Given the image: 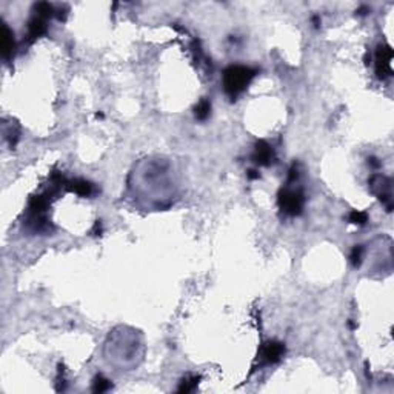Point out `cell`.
I'll use <instances>...</instances> for the list:
<instances>
[{
  "mask_svg": "<svg viewBox=\"0 0 394 394\" xmlns=\"http://www.w3.org/2000/svg\"><path fill=\"white\" fill-rule=\"evenodd\" d=\"M2 48H3V56L5 57H9V54H11L13 49H14L13 33L9 31L6 25H3V28H2Z\"/></svg>",
  "mask_w": 394,
  "mask_h": 394,
  "instance_id": "8",
  "label": "cell"
},
{
  "mask_svg": "<svg viewBox=\"0 0 394 394\" xmlns=\"http://www.w3.org/2000/svg\"><path fill=\"white\" fill-rule=\"evenodd\" d=\"M248 177H250V179H256V177H259V174H256V171H250Z\"/></svg>",
  "mask_w": 394,
  "mask_h": 394,
  "instance_id": "14",
  "label": "cell"
},
{
  "mask_svg": "<svg viewBox=\"0 0 394 394\" xmlns=\"http://www.w3.org/2000/svg\"><path fill=\"white\" fill-rule=\"evenodd\" d=\"M362 253H363V248H362L360 245L354 246V250L351 253V262H353L354 267H359V265H360V262H362Z\"/></svg>",
  "mask_w": 394,
  "mask_h": 394,
  "instance_id": "13",
  "label": "cell"
},
{
  "mask_svg": "<svg viewBox=\"0 0 394 394\" xmlns=\"http://www.w3.org/2000/svg\"><path fill=\"white\" fill-rule=\"evenodd\" d=\"M367 220H368V216L362 211H353L350 214V222L354 225H363V223H367Z\"/></svg>",
  "mask_w": 394,
  "mask_h": 394,
  "instance_id": "10",
  "label": "cell"
},
{
  "mask_svg": "<svg viewBox=\"0 0 394 394\" xmlns=\"http://www.w3.org/2000/svg\"><path fill=\"white\" fill-rule=\"evenodd\" d=\"M46 31V25L42 17H34L28 25V37L29 39H36L39 36H42Z\"/></svg>",
  "mask_w": 394,
  "mask_h": 394,
  "instance_id": "6",
  "label": "cell"
},
{
  "mask_svg": "<svg viewBox=\"0 0 394 394\" xmlns=\"http://www.w3.org/2000/svg\"><path fill=\"white\" fill-rule=\"evenodd\" d=\"M210 111H211V105L208 100H202L199 105L196 106V117L200 120H205L206 117L210 116Z\"/></svg>",
  "mask_w": 394,
  "mask_h": 394,
  "instance_id": "9",
  "label": "cell"
},
{
  "mask_svg": "<svg viewBox=\"0 0 394 394\" xmlns=\"http://www.w3.org/2000/svg\"><path fill=\"white\" fill-rule=\"evenodd\" d=\"M256 76V71L248 66L233 65L226 68L223 73V88L225 93L230 97H237L245 88L251 82V79Z\"/></svg>",
  "mask_w": 394,
  "mask_h": 394,
  "instance_id": "1",
  "label": "cell"
},
{
  "mask_svg": "<svg viewBox=\"0 0 394 394\" xmlns=\"http://www.w3.org/2000/svg\"><path fill=\"white\" fill-rule=\"evenodd\" d=\"M303 203H305V199H303V194L300 191L282 190L279 194V205L287 214H291V216L300 214L302 208H303Z\"/></svg>",
  "mask_w": 394,
  "mask_h": 394,
  "instance_id": "2",
  "label": "cell"
},
{
  "mask_svg": "<svg viewBox=\"0 0 394 394\" xmlns=\"http://www.w3.org/2000/svg\"><path fill=\"white\" fill-rule=\"evenodd\" d=\"M274 159V153H273V148L267 143V142H257L256 145V150H254V162L259 163V165H270Z\"/></svg>",
  "mask_w": 394,
  "mask_h": 394,
  "instance_id": "5",
  "label": "cell"
},
{
  "mask_svg": "<svg viewBox=\"0 0 394 394\" xmlns=\"http://www.w3.org/2000/svg\"><path fill=\"white\" fill-rule=\"evenodd\" d=\"M66 186L70 190L76 191L79 196H90L91 191H93V185L90 182H86V180H74V182H68Z\"/></svg>",
  "mask_w": 394,
  "mask_h": 394,
  "instance_id": "7",
  "label": "cell"
},
{
  "mask_svg": "<svg viewBox=\"0 0 394 394\" xmlns=\"http://www.w3.org/2000/svg\"><path fill=\"white\" fill-rule=\"evenodd\" d=\"M283 353H285L283 345L280 342L271 340V342H267L262 347L259 359L263 363H274V362H277L283 356Z\"/></svg>",
  "mask_w": 394,
  "mask_h": 394,
  "instance_id": "4",
  "label": "cell"
},
{
  "mask_svg": "<svg viewBox=\"0 0 394 394\" xmlns=\"http://www.w3.org/2000/svg\"><path fill=\"white\" fill-rule=\"evenodd\" d=\"M110 387H111V383H110V380H108V379H105L102 376L96 377V380H94V391L102 393V391H106Z\"/></svg>",
  "mask_w": 394,
  "mask_h": 394,
  "instance_id": "12",
  "label": "cell"
},
{
  "mask_svg": "<svg viewBox=\"0 0 394 394\" xmlns=\"http://www.w3.org/2000/svg\"><path fill=\"white\" fill-rule=\"evenodd\" d=\"M391 60H393V49L388 45H380L376 51V73L380 79L391 76Z\"/></svg>",
  "mask_w": 394,
  "mask_h": 394,
  "instance_id": "3",
  "label": "cell"
},
{
  "mask_svg": "<svg viewBox=\"0 0 394 394\" xmlns=\"http://www.w3.org/2000/svg\"><path fill=\"white\" fill-rule=\"evenodd\" d=\"M197 383H199V377H186V379H183V382H182V385H180V388H179V391L180 393H188V391H191Z\"/></svg>",
  "mask_w": 394,
  "mask_h": 394,
  "instance_id": "11",
  "label": "cell"
}]
</instances>
